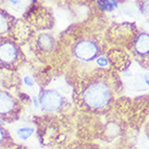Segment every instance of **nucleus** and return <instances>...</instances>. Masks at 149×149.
I'll return each instance as SVG.
<instances>
[{
    "label": "nucleus",
    "instance_id": "0eeeda50",
    "mask_svg": "<svg viewBox=\"0 0 149 149\" xmlns=\"http://www.w3.org/2000/svg\"><path fill=\"white\" fill-rule=\"evenodd\" d=\"M36 48L42 54H50L52 52L56 47V40L52 37V35L48 33H40L36 37L35 40Z\"/></svg>",
    "mask_w": 149,
    "mask_h": 149
},
{
    "label": "nucleus",
    "instance_id": "39448f33",
    "mask_svg": "<svg viewBox=\"0 0 149 149\" xmlns=\"http://www.w3.org/2000/svg\"><path fill=\"white\" fill-rule=\"evenodd\" d=\"M38 102L46 112H58L65 106V97L56 89L42 91L38 96Z\"/></svg>",
    "mask_w": 149,
    "mask_h": 149
},
{
    "label": "nucleus",
    "instance_id": "f03ea898",
    "mask_svg": "<svg viewBox=\"0 0 149 149\" xmlns=\"http://www.w3.org/2000/svg\"><path fill=\"white\" fill-rule=\"evenodd\" d=\"M24 62V54L20 45L9 36L0 37V69L17 70Z\"/></svg>",
    "mask_w": 149,
    "mask_h": 149
},
{
    "label": "nucleus",
    "instance_id": "20e7f679",
    "mask_svg": "<svg viewBox=\"0 0 149 149\" xmlns=\"http://www.w3.org/2000/svg\"><path fill=\"white\" fill-rule=\"evenodd\" d=\"M21 113L19 100L8 91L0 89V121L12 123L17 121Z\"/></svg>",
    "mask_w": 149,
    "mask_h": 149
},
{
    "label": "nucleus",
    "instance_id": "f8f14e48",
    "mask_svg": "<svg viewBox=\"0 0 149 149\" xmlns=\"http://www.w3.org/2000/svg\"><path fill=\"white\" fill-rule=\"evenodd\" d=\"M141 11L143 15L149 21V0H143L141 3Z\"/></svg>",
    "mask_w": 149,
    "mask_h": 149
},
{
    "label": "nucleus",
    "instance_id": "2eb2a0df",
    "mask_svg": "<svg viewBox=\"0 0 149 149\" xmlns=\"http://www.w3.org/2000/svg\"><path fill=\"white\" fill-rule=\"evenodd\" d=\"M8 1L11 4H13V6H17V4L21 2V0H8Z\"/></svg>",
    "mask_w": 149,
    "mask_h": 149
},
{
    "label": "nucleus",
    "instance_id": "dca6fc26",
    "mask_svg": "<svg viewBox=\"0 0 149 149\" xmlns=\"http://www.w3.org/2000/svg\"><path fill=\"white\" fill-rule=\"evenodd\" d=\"M145 131H146V135L149 137V119H148V121H147V123H146Z\"/></svg>",
    "mask_w": 149,
    "mask_h": 149
},
{
    "label": "nucleus",
    "instance_id": "9b49d317",
    "mask_svg": "<svg viewBox=\"0 0 149 149\" xmlns=\"http://www.w3.org/2000/svg\"><path fill=\"white\" fill-rule=\"evenodd\" d=\"M98 4L104 11H112L116 7V2L114 0H99Z\"/></svg>",
    "mask_w": 149,
    "mask_h": 149
},
{
    "label": "nucleus",
    "instance_id": "6ab92c4d",
    "mask_svg": "<svg viewBox=\"0 0 149 149\" xmlns=\"http://www.w3.org/2000/svg\"><path fill=\"white\" fill-rule=\"evenodd\" d=\"M0 148H2V147H0Z\"/></svg>",
    "mask_w": 149,
    "mask_h": 149
},
{
    "label": "nucleus",
    "instance_id": "a211bd4d",
    "mask_svg": "<svg viewBox=\"0 0 149 149\" xmlns=\"http://www.w3.org/2000/svg\"><path fill=\"white\" fill-rule=\"evenodd\" d=\"M4 0H0V3H2V2H3Z\"/></svg>",
    "mask_w": 149,
    "mask_h": 149
},
{
    "label": "nucleus",
    "instance_id": "1a4fd4ad",
    "mask_svg": "<svg viewBox=\"0 0 149 149\" xmlns=\"http://www.w3.org/2000/svg\"><path fill=\"white\" fill-rule=\"evenodd\" d=\"M11 136L7 132V130L0 124V147H8L9 144H11Z\"/></svg>",
    "mask_w": 149,
    "mask_h": 149
},
{
    "label": "nucleus",
    "instance_id": "4468645a",
    "mask_svg": "<svg viewBox=\"0 0 149 149\" xmlns=\"http://www.w3.org/2000/svg\"><path fill=\"white\" fill-rule=\"evenodd\" d=\"M24 83L27 85V86H29V87H32L34 85V81H33V79L32 77H29V76H26L24 79Z\"/></svg>",
    "mask_w": 149,
    "mask_h": 149
},
{
    "label": "nucleus",
    "instance_id": "7ed1b4c3",
    "mask_svg": "<svg viewBox=\"0 0 149 149\" xmlns=\"http://www.w3.org/2000/svg\"><path fill=\"white\" fill-rule=\"evenodd\" d=\"M72 51L75 58L83 62H89V61L96 60L101 54L99 42L95 38L91 37L79 38L73 45Z\"/></svg>",
    "mask_w": 149,
    "mask_h": 149
},
{
    "label": "nucleus",
    "instance_id": "9d476101",
    "mask_svg": "<svg viewBox=\"0 0 149 149\" xmlns=\"http://www.w3.org/2000/svg\"><path fill=\"white\" fill-rule=\"evenodd\" d=\"M34 134V128L29 127V126H25V127H21L17 130V135L21 138L22 141H26L29 139V137Z\"/></svg>",
    "mask_w": 149,
    "mask_h": 149
},
{
    "label": "nucleus",
    "instance_id": "f257e3e1",
    "mask_svg": "<svg viewBox=\"0 0 149 149\" xmlns=\"http://www.w3.org/2000/svg\"><path fill=\"white\" fill-rule=\"evenodd\" d=\"M114 99L113 83L104 72L87 79L77 91V104L87 111L101 112L110 107Z\"/></svg>",
    "mask_w": 149,
    "mask_h": 149
},
{
    "label": "nucleus",
    "instance_id": "6e6552de",
    "mask_svg": "<svg viewBox=\"0 0 149 149\" xmlns=\"http://www.w3.org/2000/svg\"><path fill=\"white\" fill-rule=\"evenodd\" d=\"M15 17L6 10L0 8V37L9 36L15 26Z\"/></svg>",
    "mask_w": 149,
    "mask_h": 149
},
{
    "label": "nucleus",
    "instance_id": "ddd939ff",
    "mask_svg": "<svg viewBox=\"0 0 149 149\" xmlns=\"http://www.w3.org/2000/svg\"><path fill=\"white\" fill-rule=\"evenodd\" d=\"M96 62H97V64L99 66L104 68V66L108 64V60H107V58H104V56H100V57H98V58L96 59Z\"/></svg>",
    "mask_w": 149,
    "mask_h": 149
},
{
    "label": "nucleus",
    "instance_id": "423d86ee",
    "mask_svg": "<svg viewBox=\"0 0 149 149\" xmlns=\"http://www.w3.org/2000/svg\"><path fill=\"white\" fill-rule=\"evenodd\" d=\"M133 50L136 58L139 60V62H149V34L146 32H141L136 36L134 44H133Z\"/></svg>",
    "mask_w": 149,
    "mask_h": 149
},
{
    "label": "nucleus",
    "instance_id": "f3484780",
    "mask_svg": "<svg viewBox=\"0 0 149 149\" xmlns=\"http://www.w3.org/2000/svg\"><path fill=\"white\" fill-rule=\"evenodd\" d=\"M144 79H145V82L149 86V74H144Z\"/></svg>",
    "mask_w": 149,
    "mask_h": 149
}]
</instances>
